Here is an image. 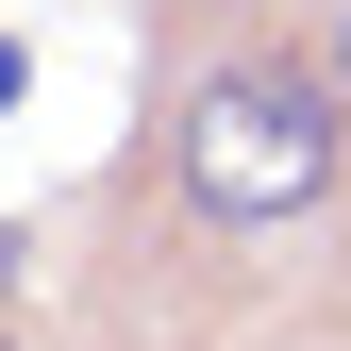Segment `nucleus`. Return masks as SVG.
Masks as SVG:
<instances>
[{"label":"nucleus","instance_id":"obj_1","mask_svg":"<svg viewBox=\"0 0 351 351\" xmlns=\"http://www.w3.org/2000/svg\"><path fill=\"white\" fill-rule=\"evenodd\" d=\"M184 201L217 234H285L335 201V101L285 67H201L184 84Z\"/></svg>","mask_w":351,"mask_h":351},{"label":"nucleus","instance_id":"obj_2","mask_svg":"<svg viewBox=\"0 0 351 351\" xmlns=\"http://www.w3.org/2000/svg\"><path fill=\"white\" fill-rule=\"evenodd\" d=\"M335 101H351V17H335Z\"/></svg>","mask_w":351,"mask_h":351}]
</instances>
